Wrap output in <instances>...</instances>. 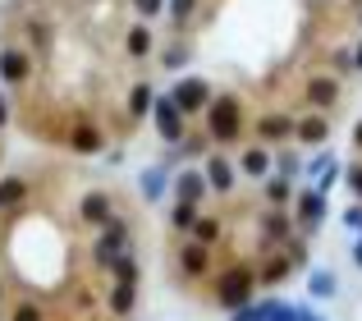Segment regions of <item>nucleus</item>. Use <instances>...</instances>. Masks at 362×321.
Masks as SVG:
<instances>
[{"label": "nucleus", "instance_id": "37", "mask_svg": "<svg viewBox=\"0 0 362 321\" xmlns=\"http://www.w3.org/2000/svg\"><path fill=\"white\" fill-rule=\"evenodd\" d=\"M354 147H362V119L354 124Z\"/></svg>", "mask_w": 362, "mask_h": 321}, {"label": "nucleus", "instance_id": "11", "mask_svg": "<svg viewBox=\"0 0 362 321\" xmlns=\"http://www.w3.org/2000/svg\"><path fill=\"white\" fill-rule=\"evenodd\" d=\"M206 267H211V248L197 243V239H188L184 248H179V271H184L188 280H197V276H206Z\"/></svg>", "mask_w": 362, "mask_h": 321}, {"label": "nucleus", "instance_id": "14", "mask_svg": "<svg viewBox=\"0 0 362 321\" xmlns=\"http://www.w3.org/2000/svg\"><path fill=\"white\" fill-rule=\"evenodd\" d=\"M28 193H33V184H28L23 175H5V179H0V211L14 216L18 206L28 202Z\"/></svg>", "mask_w": 362, "mask_h": 321}, {"label": "nucleus", "instance_id": "34", "mask_svg": "<svg viewBox=\"0 0 362 321\" xmlns=\"http://www.w3.org/2000/svg\"><path fill=\"white\" fill-rule=\"evenodd\" d=\"M9 110H14V106H9V97L0 92V124H9Z\"/></svg>", "mask_w": 362, "mask_h": 321}, {"label": "nucleus", "instance_id": "2", "mask_svg": "<svg viewBox=\"0 0 362 321\" xmlns=\"http://www.w3.org/2000/svg\"><path fill=\"white\" fill-rule=\"evenodd\" d=\"M252 289H257V271L243 267V262H234V267L216 280V303H221L225 313H239V308H247Z\"/></svg>", "mask_w": 362, "mask_h": 321}, {"label": "nucleus", "instance_id": "24", "mask_svg": "<svg viewBox=\"0 0 362 321\" xmlns=\"http://www.w3.org/2000/svg\"><path fill=\"white\" fill-rule=\"evenodd\" d=\"M335 289H339L335 271H312V280H308V294L312 298H335Z\"/></svg>", "mask_w": 362, "mask_h": 321}, {"label": "nucleus", "instance_id": "9", "mask_svg": "<svg viewBox=\"0 0 362 321\" xmlns=\"http://www.w3.org/2000/svg\"><path fill=\"white\" fill-rule=\"evenodd\" d=\"M303 97H308V106L317 110H335V101H339V83L330 78V74H317V78H308V92H303Z\"/></svg>", "mask_w": 362, "mask_h": 321}, {"label": "nucleus", "instance_id": "3", "mask_svg": "<svg viewBox=\"0 0 362 321\" xmlns=\"http://www.w3.org/2000/svg\"><path fill=\"white\" fill-rule=\"evenodd\" d=\"M119 252H129V221L110 216V221L97 230V243H92V262H97L101 271H110V262H115Z\"/></svg>", "mask_w": 362, "mask_h": 321}, {"label": "nucleus", "instance_id": "7", "mask_svg": "<svg viewBox=\"0 0 362 321\" xmlns=\"http://www.w3.org/2000/svg\"><path fill=\"white\" fill-rule=\"evenodd\" d=\"M110 216H115V197H110L106 188H92V193L78 197V225H88V230H101Z\"/></svg>", "mask_w": 362, "mask_h": 321}, {"label": "nucleus", "instance_id": "5", "mask_svg": "<svg viewBox=\"0 0 362 321\" xmlns=\"http://www.w3.org/2000/svg\"><path fill=\"white\" fill-rule=\"evenodd\" d=\"M151 124H156V134L165 138V143H184V134H188V124H184V115H179V106L170 97H151Z\"/></svg>", "mask_w": 362, "mask_h": 321}, {"label": "nucleus", "instance_id": "28", "mask_svg": "<svg viewBox=\"0 0 362 321\" xmlns=\"http://www.w3.org/2000/svg\"><path fill=\"white\" fill-rule=\"evenodd\" d=\"M197 9V0H170V14H175V23H188V14Z\"/></svg>", "mask_w": 362, "mask_h": 321}, {"label": "nucleus", "instance_id": "29", "mask_svg": "<svg viewBox=\"0 0 362 321\" xmlns=\"http://www.w3.org/2000/svg\"><path fill=\"white\" fill-rule=\"evenodd\" d=\"M133 9H138L142 18H156L160 9H165V0H133Z\"/></svg>", "mask_w": 362, "mask_h": 321}, {"label": "nucleus", "instance_id": "16", "mask_svg": "<svg viewBox=\"0 0 362 321\" xmlns=\"http://www.w3.org/2000/svg\"><path fill=\"white\" fill-rule=\"evenodd\" d=\"M202 193H206V175L202 170H184V175H175V197L179 202H202Z\"/></svg>", "mask_w": 362, "mask_h": 321}, {"label": "nucleus", "instance_id": "31", "mask_svg": "<svg viewBox=\"0 0 362 321\" xmlns=\"http://www.w3.org/2000/svg\"><path fill=\"white\" fill-rule=\"evenodd\" d=\"M184 60H188V51H184V46H170V51H165V64H170V69H179Z\"/></svg>", "mask_w": 362, "mask_h": 321}, {"label": "nucleus", "instance_id": "30", "mask_svg": "<svg viewBox=\"0 0 362 321\" xmlns=\"http://www.w3.org/2000/svg\"><path fill=\"white\" fill-rule=\"evenodd\" d=\"M298 170H303V165H298V156H293V152H280V175H284V179H293Z\"/></svg>", "mask_w": 362, "mask_h": 321}, {"label": "nucleus", "instance_id": "32", "mask_svg": "<svg viewBox=\"0 0 362 321\" xmlns=\"http://www.w3.org/2000/svg\"><path fill=\"white\" fill-rule=\"evenodd\" d=\"M349 188H354V193L362 197V165H354V170H349Z\"/></svg>", "mask_w": 362, "mask_h": 321}, {"label": "nucleus", "instance_id": "27", "mask_svg": "<svg viewBox=\"0 0 362 321\" xmlns=\"http://www.w3.org/2000/svg\"><path fill=\"white\" fill-rule=\"evenodd\" d=\"M9 321H46V313H42V303L23 298V303H14V313H9Z\"/></svg>", "mask_w": 362, "mask_h": 321}, {"label": "nucleus", "instance_id": "4", "mask_svg": "<svg viewBox=\"0 0 362 321\" xmlns=\"http://www.w3.org/2000/svg\"><path fill=\"white\" fill-rule=\"evenodd\" d=\"M216 92H211V83L206 78H184V83H175V92H170V101L179 106V115H202L206 110V101H211Z\"/></svg>", "mask_w": 362, "mask_h": 321}, {"label": "nucleus", "instance_id": "33", "mask_svg": "<svg viewBox=\"0 0 362 321\" xmlns=\"http://www.w3.org/2000/svg\"><path fill=\"white\" fill-rule=\"evenodd\" d=\"M330 160H335V156H330V152H321V156H317V160H312V165H308V170H312V175H321V170H326V165H330Z\"/></svg>", "mask_w": 362, "mask_h": 321}, {"label": "nucleus", "instance_id": "13", "mask_svg": "<svg viewBox=\"0 0 362 321\" xmlns=\"http://www.w3.org/2000/svg\"><path fill=\"white\" fill-rule=\"evenodd\" d=\"M133 308H138V285H133V280H115L110 294H106V313L119 321V317H129Z\"/></svg>", "mask_w": 362, "mask_h": 321}, {"label": "nucleus", "instance_id": "6", "mask_svg": "<svg viewBox=\"0 0 362 321\" xmlns=\"http://www.w3.org/2000/svg\"><path fill=\"white\" fill-rule=\"evenodd\" d=\"M0 78H5L9 88L28 83L33 78V51H23V46H14V42H0Z\"/></svg>", "mask_w": 362, "mask_h": 321}, {"label": "nucleus", "instance_id": "8", "mask_svg": "<svg viewBox=\"0 0 362 321\" xmlns=\"http://www.w3.org/2000/svg\"><path fill=\"white\" fill-rule=\"evenodd\" d=\"M101 147H106V134H101L92 119H78V124L69 129V152H78V156H97Z\"/></svg>", "mask_w": 362, "mask_h": 321}, {"label": "nucleus", "instance_id": "38", "mask_svg": "<svg viewBox=\"0 0 362 321\" xmlns=\"http://www.w3.org/2000/svg\"><path fill=\"white\" fill-rule=\"evenodd\" d=\"M354 262H358V267H362V239L354 243Z\"/></svg>", "mask_w": 362, "mask_h": 321}, {"label": "nucleus", "instance_id": "10", "mask_svg": "<svg viewBox=\"0 0 362 321\" xmlns=\"http://www.w3.org/2000/svg\"><path fill=\"white\" fill-rule=\"evenodd\" d=\"M293 206H298L303 230H317V225L326 221V197H321L317 188H303V193H293Z\"/></svg>", "mask_w": 362, "mask_h": 321}, {"label": "nucleus", "instance_id": "21", "mask_svg": "<svg viewBox=\"0 0 362 321\" xmlns=\"http://www.w3.org/2000/svg\"><path fill=\"white\" fill-rule=\"evenodd\" d=\"M239 165H243V175H252V179H266V175H271V152H266V147H247Z\"/></svg>", "mask_w": 362, "mask_h": 321}, {"label": "nucleus", "instance_id": "35", "mask_svg": "<svg viewBox=\"0 0 362 321\" xmlns=\"http://www.w3.org/2000/svg\"><path fill=\"white\" fill-rule=\"evenodd\" d=\"M344 221H349V225H354V230H362V206H354V211H349V216H344Z\"/></svg>", "mask_w": 362, "mask_h": 321}, {"label": "nucleus", "instance_id": "25", "mask_svg": "<svg viewBox=\"0 0 362 321\" xmlns=\"http://www.w3.org/2000/svg\"><path fill=\"white\" fill-rule=\"evenodd\" d=\"M289 197H293V184H289V179H284V175L266 179V202H271V206H284V202H289Z\"/></svg>", "mask_w": 362, "mask_h": 321}, {"label": "nucleus", "instance_id": "19", "mask_svg": "<svg viewBox=\"0 0 362 321\" xmlns=\"http://www.w3.org/2000/svg\"><path fill=\"white\" fill-rule=\"evenodd\" d=\"M151 46H156V37H151V28H147V23H133L129 33H124V51H129L133 60H147Z\"/></svg>", "mask_w": 362, "mask_h": 321}, {"label": "nucleus", "instance_id": "15", "mask_svg": "<svg viewBox=\"0 0 362 321\" xmlns=\"http://www.w3.org/2000/svg\"><path fill=\"white\" fill-rule=\"evenodd\" d=\"M202 175H206V188H216V193H230L234 179H239V170H234L230 160L216 152V156H206V170H202Z\"/></svg>", "mask_w": 362, "mask_h": 321}, {"label": "nucleus", "instance_id": "12", "mask_svg": "<svg viewBox=\"0 0 362 321\" xmlns=\"http://www.w3.org/2000/svg\"><path fill=\"white\" fill-rule=\"evenodd\" d=\"M289 230H293L289 211H284V206H271V211L262 216V248H275V243H284V239H289Z\"/></svg>", "mask_w": 362, "mask_h": 321}, {"label": "nucleus", "instance_id": "40", "mask_svg": "<svg viewBox=\"0 0 362 321\" xmlns=\"http://www.w3.org/2000/svg\"><path fill=\"white\" fill-rule=\"evenodd\" d=\"M28 5H37V0H28Z\"/></svg>", "mask_w": 362, "mask_h": 321}, {"label": "nucleus", "instance_id": "22", "mask_svg": "<svg viewBox=\"0 0 362 321\" xmlns=\"http://www.w3.org/2000/svg\"><path fill=\"white\" fill-rule=\"evenodd\" d=\"M138 188H142V197H147V202H156V197H165V170L160 165H151V170H142V179H138Z\"/></svg>", "mask_w": 362, "mask_h": 321}, {"label": "nucleus", "instance_id": "39", "mask_svg": "<svg viewBox=\"0 0 362 321\" xmlns=\"http://www.w3.org/2000/svg\"><path fill=\"white\" fill-rule=\"evenodd\" d=\"M0 303H5V280H0Z\"/></svg>", "mask_w": 362, "mask_h": 321}, {"label": "nucleus", "instance_id": "17", "mask_svg": "<svg viewBox=\"0 0 362 321\" xmlns=\"http://www.w3.org/2000/svg\"><path fill=\"white\" fill-rule=\"evenodd\" d=\"M293 138H298V143H326L330 138V119L326 115H308V119H293Z\"/></svg>", "mask_w": 362, "mask_h": 321}, {"label": "nucleus", "instance_id": "18", "mask_svg": "<svg viewBox=\"0 0 362 321\" xmlns=\"http://www.w3.org/2000/svg\"><path fill=\"white\" fill-rule=\"evenodd\" d=\"M257 138L262 143H284V138H293V119L289 115H262L257 119Z\"/></svg>", "mask_w": 362, "mask_h": 321}, {"label": "nucleus", "instance_id": "36", "mask_svg": "<svg viewBox=\"0 0 362 321\" xmlns=\"http://www.w3.org/2000/svg\"><path fill=\"white\" fill-rule=\"evenodd\" d=\"M354 74H362V42H358V51H354Z\"/></svg>", "mask_w": 362, "mask_h": 321}, {"label": "nucleus", "instance_id": "23", "mask_svg": "<svg viewBox=\"0 0 362 321\" xmlns=\"http://www.w3.org/2000/svg\"><path fill=\"white\" fill-rule=\"evenodd\" d=\"M151 83H133V92H129V119H142V115H151Z\"/></svg>", "mask_w": 362, "mask_h": 321}, {"label": "nucleus", "instance_id": "26", "mask_svg": "<svg viewBox=\"0 0 362 321\" xmlns=\"http://www.w3.org/2000/svg\"><path fill=\"white\" fill-rule=\"evenodd\" d=\"M197 216H202V211H197L193 202H175V211H170V225H175L179 234H188V230H193V221H197Z\"/></svg>", "mask_w": 362, "mask_h": 321}, {"label": "nucleus", "instance_id": "20", "mask_svg": "<svg viewBox=\"0 0 362 321\" xmlns=\"http://www.w3.org/2000/svg\"><path fill=\"white\" fill-rule=\"evenodd\" d=\"M188 234H193L197 243H206V248H211V243H221L225 225H221V216H197V221H193V230H188Z\"/></svg>", "mask_w": 362, "mask_h": 321}, {"label": "nucleus", "instance_id": "1", "mask_svg": "<svg viewBox=\"0 0 362 321\" xmlns=\"http://www.w3.org/2000/svg\"><path fill=\"white\" fill-rule=\"evenodd\" d=\"M202 115H206V138H211V143H239L243 138V106H239V97H211Z\"/></svg>", "mask_w": 362, "mask_h": 321}]
</instances>
